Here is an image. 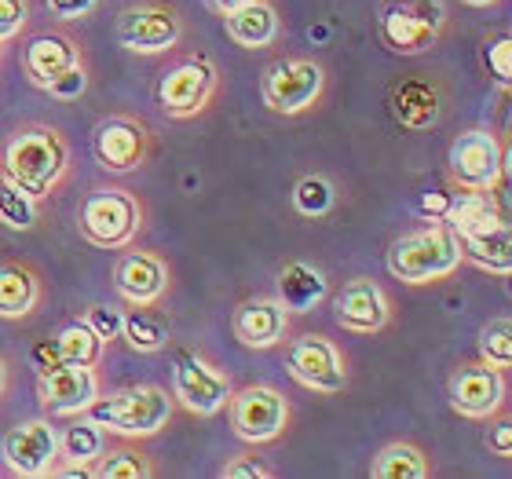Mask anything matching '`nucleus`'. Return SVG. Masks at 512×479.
<instances>
[{
  "mask_svg": "<svg viewBox=\"0 0 512 479\" xmlns=\"http://www.w3.org/2000/svg\"><path fill=\"white\" fill-rule=\"evenodd\" d=\"M461 260L476 264L480 271H491V275H509L512 271V235L509 224H494L483 227V231H465L458 235Z\"/></svg>",
  "mask_w": 512,
  "mask_h": 479,
  "instance_id": "obj_24",
  "label": "nucleus"
},
{
  "mask_svg": "<svg viewBox=\"0 0 512 479\" xmlns=\"http://www.w3.org/2000/svg\"><path fill=\"white\" fill-rule=\"evenodd\" d=\"M30 22V4L26 0H0V41L19 37Z\"/></svg>",
  "mask_w": 512,
  "mask_h": 479,
  "instance_id": "obj_37",
  "label": "nucleus"
},
{
  "mask_svg": "<svg viewBox=\"0 0 512 479\" xmlns=\"http://www.w3.org/2000/svg\"><path fill=\"white\" fill-rule=\"evenodd\" d=\"M118 44L136 55H158L176 48L183 37V19L165 4H132L114 22Z\"/></svg>",
  "mask_w": 512,
  "mask_h": 479,
  "instance_id": "obj_13",
  "label": "nucleus"
},
{
  "mask_svg": "<svg viewBox=\"0 0 512 479\" xmlns=\"http://www.w3.org/2000/svg\"><path fill=\"white\" fill-rule=\"evenodd\" d=\"M480 359L498 366V370H509L512 366V319H491L480 330Z\"/></svg>",
  "mask_w": 512,
  "mask_h": 479,
  "instance_id": "obj_34",
  "label": "nucleus"
},
{
  "mask_svg": "<svg viewBox=\"0 0 512 479\" xmlns=\"http://www.w3.org/2000/svg\"><path fill=\"white\" fill-rule=\"evenodd\" d=\"M231 428L242 443H275L289 425V399L271 384H246L227 399Z\"/></svg>",
  "mask_w": 512,
  "mask_h": 479,
  "instance_id": "obj_8",
  "label": "nucleus"
},
{
  "mask_svg": "<svg viewBox=\"0 0 512 479\" xmlns=\"http://www.w3.org/2000/svg\"><path fill=\"white\" fill-rule=\"evenodd\" d=\"M278 300L286 304L289 315H304L311 311L315 304L326 300L330 286H326V275H322L319 267H311L308 260H289L282 271H278Z\"/></svg>",
  "mask_w": 512,
  "mask_h": 479,
  "instance_id": "obj_23",
  "label": "nucleus"
},
{
  "mask_svg": "<svg viewBox=\"0 0 512 479\" xmlns=\"http://www.w3.org/2000/svg\"><path fill=\"white\" fill-rule=\"evenodd\" d=\"M231 326L246 348H275L289 330V311L278 297H253L238 304Z\"/></svg>",
  "mask_w": 512,
  "mask_h": 479,
  "instance_id": "obj_19",
  "label": "nucleus"
},
{
  "mask_svg": "<svg viewBox=\"0 0 512 479\" xmlns=\"http://www.w3.org/2000/svg\"><path fill=\"white\" fill-rule=\"evenodd\" d=\"M461 4H469V8H491L498 0H461Z\"/></svg>",
  "mask_w": 512,
  "mask_h": 479,
  "instance_id": "obj_45",
  "label": "nucleus"
},
{
  "mask_svg": "<svg viewBox=\"0 0 512 479\" xmlns=\"http://www.w3.org/2000/svg\"><path fill=\"white\" fill-rule=\"evenodd\" d=\"M216 4V11L220 15H227V11H235V8H242V4H249V0H213Z\"/></svg>",
  "mask_w": 512,
  "mask_h": 479,
  "instance_id": "obj_43",
  "label": "nucleus"
},
{
  "mask_svg": "<svg viewBox=\"0 0 512 479\" xmlns=\"http://www.w3.org/2000/svg\"><path fill=\"white\" fill-rule=\"evenodd\" d=\"M107 450V436L96 421H74L70 428L59 432V461H70V465H96L99 454Z\"/></svg>",
  "mask_w": 512,
  "mask_h": 479,
  "instance_id": "obj_30",
  "label": "nucleus"
},
{
  "mask_svg": "<svg viewBox=\"0 0 512 479\" xmlns=\"http://www.w3.org/2000/svg\"><path fill=\"white\" fill-rule=\"evenodd\" d=\"M337 202V191L326 176H304V180L293 187V205H297L300 216H326Z\"/></svg>",
  "mask_w": 512,
  "mask_h": 479,
  "instance_id": "obj_33",
  "label": "nucleus"
},
{
  "mask_svg": "<svg viewBox=\"0 0 512 479\" xmlns=\"http://www.w3.org/2000/svg\"><path fill=\"white\" fill-rule=\"evenodd\" d=\"M37 399L52 417H77L99 399L96 366L59 362L52 370H37Z\"/></svg>",
  "mask_w": 512,
  "mask_h": 479,
  "instance_id": "obj_15",
  "label": "nucleus"
},
{
  "mask_svg": "<svg viewBox=\"0 0 512 479\" xmlns=\"http://www.w3.org/2000/svg\"><path fill=\"white\" fill-rule=\"evenodd\" d=\"M0 224L8 231H33L37 227V202L0 176Z\"/></svg>",
  "mask_w": 512,
  "mask_h": 479,
  "instance_id": "obj_32",
  "label": "nucleus"
},
{
  "mask_svg": "<svg viewBox=\"0 0 512 479\" xmlns=\"http://www.w3.org/2000/svg\"><path fill=\"white\" fill-rule=\"evenodd\" d=\"M41 275L22 260L0 264V319H30L41 308Z\"/></svg>",
  "mask_w": 512,
  "mask_h": 479,
  "instance_id": "obj_22",
  "label": "nucleus"
},
{
  "mask_svg": "<svg viewBox=\"0 0 512 479\" xmlns=\"http://www.w3.org/2000/svg\"><path fill=\"white\" fill-rule=\"evenodd\" d=\"M286 370L300 388L319 395H337L348 384V370H344L341 352L322 333H300L297 341L289 344Z\"/></svg>",
  "mask_w": 512,
  "mask_h": 479,
  "instance_id": "obj_12",
  "label": "nucleus"
},
{
  "mask_svg": "<svg viewBox=\"0 0 512 479\" xmlns=\"http://www.w3.org/2000/svg\"><path fill=\"white\" fill-rule=\"evenodd\" d=\"M231 377L220 366L205 362L198 352H180L172 366V399L198 417L220 414L231 399Z\"/></svg>",
  "mask_w": 512,
  "mask_h": 479,
  "instance_id": "obj_9",
  "label": "nucleus"
},
{
  "mask_svg": "<svg viewBox=\"0 0 512 479\" xmlns=\"http://www.w3.org/2000/svg\"><path fill=\"white\" fill-rule=\"evenodd\" d=\"M216 81H220V74H216V63L209 55H183L169 70H161L158 88H154L158 110L172 121L198 118L213 103Z\"/></svg>",
  "mask_w": 512,
  "mask_h": 479,
  "instance_id": "obj_6",
  "label": "nucleus"
},
{
  "mask_svg": "<svg viewBox=\"0 0 512 479\" xmlns=\"http://www.w3.org/2000/svg\"><path fill=\"white\" fill-rule=\"evenodd\" d=\"M395 121L410 132H425L443 121V88L436 81H403L392 92Z\"/></svg>",
  "mask_w": 512,
  "mask_h": 479,
  "instance_id": "obj_21",
  "label": "nucleus"
},
{
  "mask_svg": "<svg viewBox=\"0 0 512 479\" xmlns=\"http://www.w3.org/2000/svg\"><path fill=\"white\" fill-rule=\"evenodd\" d=\"M227 37L242 48H267L278 37V11L267 0H249L242 8L224 15Z\"/></svg>",
  "mask_w": 512,
  "mask_h": 479,
  "instance_id": "obj_25",
  "label": "nucleus"
},
{
  "mask_svg": "<svg viewBox=\"0 0 512 479\" xmlns=\"http://www.w3.org/2000/svg\"><path fill=\"white\" fill-rule=\"evenodd\" d=\"M4 388H8V362L0 359V392H4Z\"/></svg>",
  "mask_w": 512,
  "mask_h": 479,
  "instance_id": "obj_44",
  "label": "nucleus"
},
{
  "mask_svg": "<svg viewBox=\"0 0 512 479\" xmlns=\"http://www.w3.org/2000/svg\"><path fill=\"white\" fill-rule=\"evenodd\" d=\"M458 264H461L458 235L447 224H436V220L428 227L410 231V235L395 238L388 245V271H392V278L406 282V286L439 282V278L454 275Z\"/></svg>",
  "mask_w": 512,
  "mask_h": 479,
  "instance_id": "obj_2",
  "label": "nucleus"
},
{
  "mask_svg": "<svg viewBox=\"0 0 512 479\" xmlns=\"http://www.w3.org/2000/svg\"><path fill=\"white\" fill-rule=\"evenodd\" d=\"M447 205H450V194L436 191V194H425V198L417 202V213L425 216V220H436V224H443V216H447Z\"/></svg>",
  "mask_w": 512,
  "mask_h": 479,
  "instance_id": "obj_41",
  "label": "nucleus"
},
{
  "mask_svg": "<svg viewBox=\"0 0 512 479\" xmlns=\"http://www.w3.org/2000/svg\"><path fill=\"white\" fill-rule=\"evenodd\" d=\"M52 348L59 355V362H77V366H96L99 355H103V341L85 319L63 322L59 333L52 337Z\"/></svg>",
  "mask_w": 512,
  "mask_h": 479,
  "instance_id": "obj_29",
  "label": "nucleus"
},
{
  "mask_svg": "<svg viewBox=\"0 0 512 479\" xmlns=\"http://www.w3.org/2000/svg\"><path fill=\"white\" fill-rule=\"evenodd\" d=\"M333 319L352 333H377L392 319V304L374 278H352L333 297Z\"/></svg>",
  "mask_w": 512,
  "mask_h": 479,
  "instance_id": "obj_17",
  "label": "nucleus"
},
{
  "mask_svg": "<svg viewBox=\"0 0 512 479\" xmlns=\"http://www.w3.org/2000/svg\"><path fill=\"white\" fill-rule=\"evenodd\" d=\"M114 286L132 308H150L169 293V267L154 253H125L114 264Z\"/></svg>",
  "mask_w": 512,
  "mask_h": 479,
  "instance_id": "obj_18",
  "label": "nucleus"
},
{
  "mask_svg": "<svg viewBox=\"0 0 512 479\" xmlns=\"http://www.w3.org/2000/svg\"><path fill=\"white\" fill-rule=\"evenodd\" d=\"M0 458L15 476H52V469L59 465V428L48 417L11 425L0 439Z\"/></svg>",
  "mask_w": 512,
  "mask_h": 479,
  "instance_id": "obj_10",
  "label": "nucleus"
},
{
  "mask_svg": "<svg viewBox=\"0 0 512 479\" xmlns=\"http://www.w3.org/2000/svg\"><path fill=\"white\" fill-rule=\"evenodd\" d=\"M450 406L458 410L461 417H472V421H483V417H494L505 406V395H509V381H505V370L491 366V362H465L450 373L447 384Z\"/></svg>",
  "mask_w": 512,
  "mask_h": 479,
  "instance_id": "obj_14",
  "label": "nucleus"
},
{
  "mask_svg": "<svg viewBox=\"0 0 512 479\" xmlns=\"http://www.w3.org/2000/svg\"><path fill=\"white\" fill-rule=\"evenodd\" d=\"M326 70L315 59H278L264 74V103L275 114H304L322 99Z\"/></svg>",
  "mask_w": 512,
  "mask_h": 479,
  "instance_id": "obj_11",
  "label": "nucleus"
},
{
  "mask_svg": "<svg viewBox=\"0 0 512 479\" xmlns=\"http://www.w3.org/2000/svg\"><path fill=\"white\" fill-rule=\"evenodd\" d=\"M0 44H4V41H0Z\"/></svg>",
  "mask_w": 512,
  "mask_h": 479,
  "instance_id": "obj_46",
  "label": "nucleus"
},
{
  "mask_svg": "<svg viewBox=\"0 0 512 479\" xmlns=\"http://www.w3.org/2000/svg\"><path fill=\"white\" fill-rule=\"evenodd\" d=\"M121 337L128 341V348H136L143 355H154L161 348H169V319L150 308H136L125 315V326H121Z\"/></svg>",
  "mask_w": 512,
  "mask_h": 479,
  "instance_id": "obj_28",
  "label": "nucleus"
},
{
  "mask_svg": "<svg viewBox=\"0 0 512 479\" xmlns=\"http://www.w3.org/2000/svg\"><path fill=\"white\" fill-rule=\"evenodd\" d=\"M77 227L96 249H128L143 231V205L132 191L125 187H96L85 194L81 213H77Z\"/></svg>",
  "mask_w": 512,
  "mask_h": 479,
  "instance_id": "obj_4",
  "label": "nucleus"
},
{
  "mask_svg": "<svg viewBox=\"0 0 512 479\" xmlns=\"http://www.w3.org/2000/svg\"><path fill=\"white\" fill-rule=\"evenodd\" d=\"M70 172V143L52 125L15 128L0 154V176L11 180L26 198L44 202Z\"/></svg>",
  "mask_w": 512,
  "mask_h": 479,
  "instance_id": "obj_1",
  "label": "nucleus"
},
{
  "mask_svg": "<svg viewBox=\"0 0 512 479\" xmlns=\"http://www.w3.org/2000/svg\"><path fill=\"white\" fill-rule=\"evenodd\" d=\"M443 224H447L454 235H465V231H483V227L509 224V220H505V209L494 205L491 191H472V187H461V194H450Z\"/></svg>",
  "mask_w": 512,
  "mask_h": 479,
  "instance_id": "obj_26",
  "label": "nucleus"
},
{
  "mask_svg": "<svg viewBox=\"0 0 512 479\" xmlns=\"http://www.w3.org/2000/svg\"><path fill=\"white\" fill-rule=\"evenodd\" d=\"M447 8L443 0H381L377 4V33L388 52L421 55L443 37Z\"/></svg>",
  "mask_w": 512,
  "mask_h": 479,
  "instance_id": "obj_5",
  "label": "nucleus"
},
{
  "mask_svg": "<svg viewBox=\"0 0 512 479\" xmlns=\"http://www.w3.org/2000/svg\"><path fill=\"white\" fill-rule=\"evenodd\" d=\"M96 479H150L154 476V465L143 450L136 447H118V450H103L99 461L92 465Z\"/></svg>",
  "mask_w": 512,
  "mask_h": 479,
  "instance_id": "obj_31",
  "label": "nucleus"
},
{
  "mask_svg": "<svg viewBox=\"0 0 512 479\" xmlns=\"http://www.w3.org/2000/svg\"><path fill=\"white\" fill-rule=\"evenodd\" d=\"M44 4H48V11H52L55 19H63V22L85 19L88 11L99 8V0H44Z\"/></svg>",
  "mask_w": 512,
  "mask_h": 479,
  "instance_id": "obj_40",
  "label": "nucleus"
},
{
  "mask_svg": "<svg viewBox=\"0 0 512 479\" xmlns=\"http://www.w3.org/2000/svg\"><path fill=\"white\" fill-rule=\"evenodd\" d=\"M22 66L37 88H48L59 74H66L70 66H81V48L63 33H41L26 44Z\"/></svg>",
  "mask_w": 512,
  "mask_h": 479,
  "instance_id": "obj_20",
  "label": "nucleus"
},
{
  "mask_svg": "<svg viewBox=\"0 0 512 479\" xmlns=\"http://www.w3.org/2000/svg\"><path fill=\"white\" fill-rule=\"evenodd\" d=\"M487 447H491L498 458H512V425H509V417H502V421L494 425V432L487 436Z\"/></svg>",
  "mask_w": 512,
  "mask_h": 479,
  "instance_id": "obj_42",
  "label": "nucleus"
},
{
  "mask_svg": "<svg viewBox=\"0 0 512 479\" xmlns=\"http://www.w3.org/2000/svg\"><path fill=\"white\" fill-rule=\"evenodd\" d=\"M147 150H150L147 125L136 118H128V114L103 118L92 128V154H96L99 169L132 172L147 161Z\"/></svg>",
  "mask_w": 512,
  "mask_h": 479,
  "instance_id": "obj_16",
  "label": "nucleus"
},
{
  "mask_svg": "<svg viewBox=\"0 0 512 479\" xmlns=\"http://www.w3.org/2000/svg\"><path fill=\"white\" fill-rule=\"evenodd\" d=\"M85 417L96 421L110 436L150 439L169 425L172 395L165 392V388H158V384H136V388L114 392V395H107V399H96V403L85 410Z\"/></svg>",
  "mask_w": 512,
  "mask_h": 479,
  "instance_id": "obj_3",
  "label": "nucleus"
},
{
  "mask_svg": "<svg viewBox=\"0 0 512 479\" xmlns=\"http://www.w3.org/2000/svg\"><path fill=\"white\" fill-rule=\"evenodd\" d=\"M220 476H224V479H271L275 472L267 469L260 458H253V454H238L235 461H227Z\"/></svg>",
  "mask_w": 512,
  "mask_h": 479,
  "instance_id": "obj_39",
  "label": "nucleus"
},
{
  "mask_svg": "<svg viewBox=\"0 0 512 479\" xmlns=\"http://www.w3.org/2000/svg\"><path fill=\"white\" fill-rule=\"evenodd\" d=\"M428 458L425 450L417 447V443H388V447L377 450L374 465H370V476L374 479H425L428 476Z\"/></svg>",
  "mask_w": 512,
  "mask_h": 479,
  "instance_id": "obj_27",
  "label": "nucleus"
},
{
  "mask_svg": "<svg viewBox=\"0 0 512 479\" xmlns=\"http://www.w3.org/2000/svg\"><path fill=\"white\" fill-rule=\"evenodd\" d=\"M483 59H487V66H491L494 81H498L502 88H509V77H512V41H509V33H502L494 44H487Z\"/></svg>",
  "mask_w": 512,
  "mask_h": 479,
  "instance_id": "obj_36",
  "label": "nucleus"
},
{
  "mask_svg": "<svg viewBox=\"0 0 512 479\" xmlns=\"http://www.w3.org/2000/svg\"><path fill=\"white\" fill-rule=\"evenodd\" d=\"M505 165H509V150L491 128L461 132L447 150L450 180L472 191H494L505 176Z\"/></svg>",
  "mask_w": 512,
  "mask_h": 479,
  "instance_id": "obj_7",
  "label": "nucleus"
},
{
  "mask_svg": "<svg viewBox=\"0 0 512 479\" xmlns=\"http://www.w3.org/2000/svg\"><path fill=\"white\" fill-rule=\"evenodd\" d=\"M85 322L96 330V337L103 344L107 341H118L121 337V326H125V311L118 308H107V304H96V308L85 311Z\"/></svg>",
  "mask_w": 512,
  "mask_h": 479,
  "instance_id": "obj_35",
  "label": "nucleus"
},
{
  "mask_svg": "<svg viewBox=\"0 0 512 479\" xmlns=\"http://www.w3.org/2000/svg\"><path fill=\"white\" fill-rule=\"evenodd\" d=\"M85 88H88L85 66H70V70L55 77V81L48 88H44V92H52L55 99H77L81 92H85Z\"/></svg>",
  "mask_w": 512,
  "mask_h": 479,
  "instance_id": "obj_38",
  "label": "nucleus"
}]
</instances>
